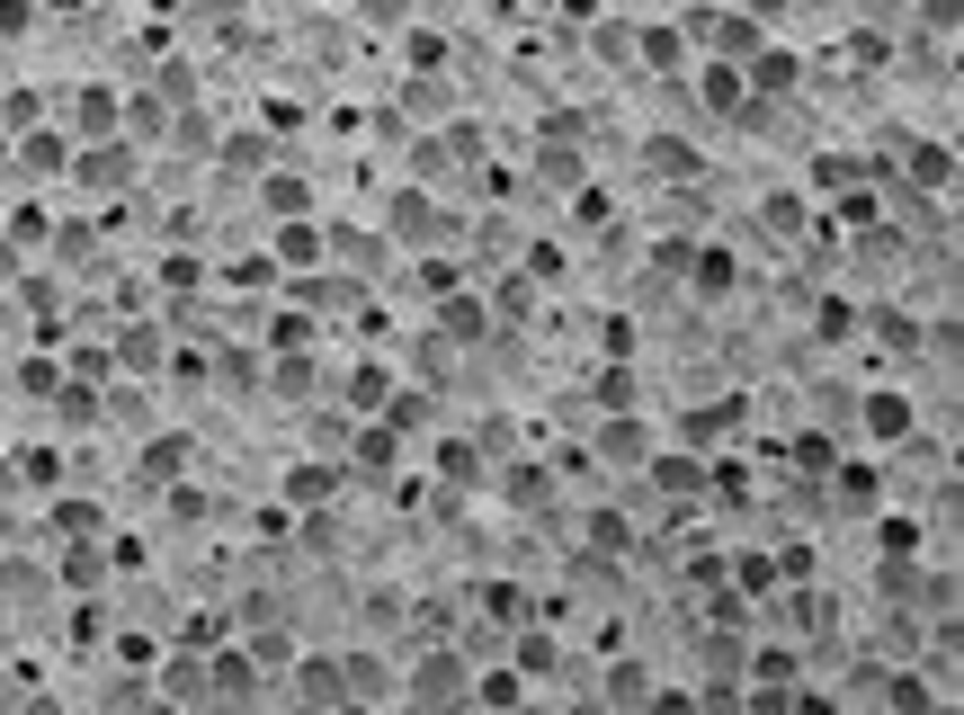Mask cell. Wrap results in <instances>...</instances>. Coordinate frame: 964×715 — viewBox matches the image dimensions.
<instances>
[{
  "label": "cell",
  "instance_id": "cell-1",
  "mask_svg": "<svg viewBox=\"0 0 964 715\" xmlns=\"http://www.w3.org/2000/svg\"><path fill=\"white\" fill-rule=\"evenodd\" d=\"M866 421H875V438H903L911 429V403H866Z\"/></svg>",
  "mask_w": 964,
  "mask_h": 715
}]
</instances>
